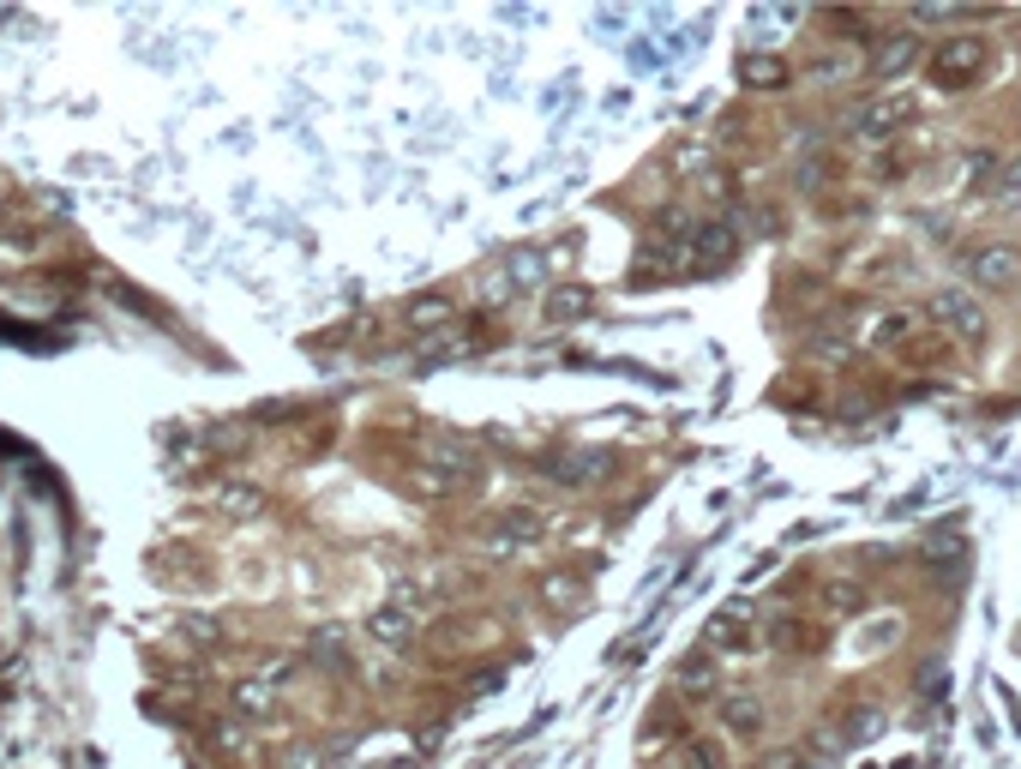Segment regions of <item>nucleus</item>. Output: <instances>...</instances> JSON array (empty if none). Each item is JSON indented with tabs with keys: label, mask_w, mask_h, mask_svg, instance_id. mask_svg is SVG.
Returning a JSON list of instances; mask_svg holds the SVG:
<instances>
[{
	"label": "nucleus",
	"mask_w": 1021,
	"mask_h": 769,
	"mask_svg": "<svg viewBox=\"0 0 1021 769\" xmlns=\"http://www.w3.org/2000/svg\"><path fill=\"white\" fill-rule=\"evenodd\" d=\"M937 307V319H944L956 337H980V325H985V313H980V300L968 295V289H944V295L931 300Z\"/></svg>",
	"instance_id": "1"
},
{
	"label": "nucleus",
	"mask_w": 1021,
	"mask_h": 769,
	"mask_svg": "<svg viewBox=\"0 0 1021 769\" xmlns=\"http://www.w3.org/2000/svg\"><path fill=\"white\" fill-rule=\"evenodd\" d=\"M1004 193H1021V163H1016V169L1004 175Z\"/></svg>",
	"instance_id": "8"
},
{
	"label": "nucleus",
	"mask_w": 1021,
	"mask_h": 769,
	"mask_svg": "<svg viewBox=\"0 0 1021 769\" xmlns=\"http://www.w3.org/2000/svg\"><path fill=\"white\" fill-rule=\"evenodd\" d=\"M679 685H686V697H698V691H710L715 679H710V667H686V679H679Z\"/></svg>",
	"instance_id": "7"
},
{
	"label": "nucleus",
	"mask_w": 1021,
	"mask_h": 769,
	"mask_svg": "<svg viewBox=\"0 0 1021 769\" xmlns=\"http://www.w3.org/2000/svg\"><path fill=\"white\" fill-rule=\"evenodd\" d=\"M973 66H980V42H949V61H937V79L961 85Z\"/></svg>",
	"instance_id": "4"
},
{
	"label": "nucleus",
	"mask_w": 1021,
	"mask_h": 769,
	"mask_svg": "<svg viewBox=\"0 0 1021 769\" xmlns=\"http://www.w3.org/2000/svg\"><path fill=\"white\" fill-rule=\"evenodd\" d=\"M691 241H698V265H710V271L733 259V229H722V222H715V229H698Z\"/></svg>",
	"instance_id": "3"
},
{
	"label": "nucleus",
	"mask_w": 1021,
	"mask_h": 769,
	"mask_svg": "<svg viewBox=\"0 0 1021 769\" xmlns=\"http://www.w3.org/2000/svg\"><path fill=\"white\" fill-rule=\"evenodd\" d=\"M1016 277H1021V259H1016V253H1004V247L973 253V283H985V289H1009Z\"/></svg>",
	"instance_id": "2"
},
{
	"label": "nucleus",
	"mask_w": 1021,
	"mask_h": 769,
	"mask_svg": "<svg viewBox=\"0 0 1021 769\" xmlns=\"http://www.w3.org/2000/svg\"><path fill=\"white\" fill-rule=\"evenodd\" d=\"M745 79L751 85H781V66L776 61H745Z\"/></svg>",
	"instance_id": "6"
},
{
	"label": "nucleus",
	"mask_w": 1021,
	"mask_h": 769,
	"mask_svg": "<svg viewBox=\"0 0 1021 769\" xmlns=\"http://www.w3.org/2000/svg\"><path fill=\"white\" fill-rule=\"evenodd\" d=\"M890 127H895V108H890V103H878V108H859V115H854V132H859V139H883Z\"/></svg>",
	"instance_id": "5"
}]
</instances>
